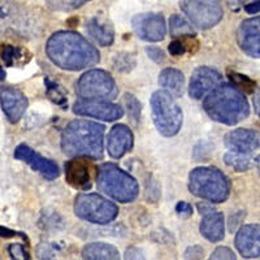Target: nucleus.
Masks as SVG:
<instances>
[{
    "mask_svg": "<svg viewBox=\"0 0 260 260\" xmlns=\"http://www.w3.org/2000/svg\"><path fill=\"white\" fill-rule=\"evenodd\" d=\"M48 59L64 71H82L94 67L101 53L87 39L74 31H57L47 41Z\"/></svg>",
    "mask_w": 260,
    "mask_h": 260,
    "instance_id": "1",
    "label": "nucleus"
},
{
    "mask_svg": "<svg viewBox=\"0 0 260 260\" xmlns=\"http://www.w3.org/2000/svg\"><path fill=\"white\" fill-rule=\"evenodd\" d=\"M106 127L87 120H74L61 134V148L72 157L86 156L103 159V138Z\"/></svg>",
    "mask_w": 260,
    "mask_h": 260,
    "instance_id": "2",
    "label": "nucleus"
},
{
    "mask_svg": "<svg viewBox=\"0 0 260 260\" xmlns=\"http://www.w3.org/2000/svg\"><path fill=\"white\" fill-rule=\"evenodd\" d=\"M203 108L212 120L225 125H236L250 113L245 92L231 83H220L203 102Z\"/></svg>",
    "mask_w": 260,
    "mask_h": 260,
    "instance_id": "3",
    "label": "nucleus"
},
{
    "mask_svg": "<svg viewBox=\"0 0 260 260\" xmlns=\"http://www.w3.org/2000/svg\"><path fill=\"white\" fill-rule=\"evenodd\" d=\"M189 190L198 198L211 203H222L229 198L231 183L226 176L213 167H199L189 176Z\"/></svg>",
    "mask_w": 260,
    "mask_h": 260,
    "instance_id": "4",
    "label": "nucleus"
},
{
    "mask_svg": "<svg viewBox=\"0 0 260 260\" xmlns=\"http://www.w3.org/2000/svg\"><path fill=\"white\" fill-rule=\"evenodd\" d=\"M96 185L102 192L120 203L133 202L139 194L138 182L112 162H106L96 172Z\"/></svg>",
    "mask_w": 260,
    "mask_h": 260,
    "instance_id": "5",
    "label": "nucleus"
},
{
    "mask_svg": "<svg viewBox=\"0 0 260 260\" xmlns=\"http://www.w3.org/2000/svg\"><path fill=\"white\" fill-rule=\"evenodd\" d=\"M151 111L155 126L164 137H173L182 126V111L168 91H156L151 96Z\"/></svg>",
    "mask_w": 260,
    "mask_h": 260,
    "instance_id": "6",
    "label": "nucleus"
},
{
    "mask_svg": "<svg viewBox=\"0 0 260 260\" xmlns=\"http://www.w3.org/2000/svg\"><path fill=\"white\" fill-rule=\"evenodd\" d=\"M76 92L81 99L90 101H112L118 90L115 80L108 72L92 69L81 76L76 85Z\"/></svg>",
    "mask_w": 260,
    "mask_h": 260,
    "instance_id": "7",
    "label": "nucleus"
},
{
    "mask_svg": "<svg viewBox=\"0 0 260 260\" xmlns=\"http://www.w3.org/2000/svg\"><path fill=\"white\" fill-rule=\"evenodd\" d=\"M74 213L94 224H110L117 217L118 208L99 194H80L74 202Z\"/></svg>",
    "mask_w": 260,
    "mask_h": 260,
    "instance_id": "8",
    "label": "nucleus"
},
{
    "mask_svg": "<svg viewBox=\"0 0 260 260\" xmlns=\"http://www.w3.org/2000/svg\"><path fill=\"white\" fill-rule=\"evenodd\" d=\"M181 9L199 29L207 30L222 18V9L213 0H182Z\"/></svg>",
    "mask_w": 260,
    "mask_h": 260,
    "instance_id": "9",
    "label": "nucleus"
},
{
    "mask_svg": "<svg viewBox=\"0 0 260 260\" xmlns=\"http://www.w3.org/2000/svg\"><path fill=\"white\" fill-rule=\"evenodd\" d=\"M73 112L80 116L94 117L103 121H116L124 115V110L118 104L110 101H90L81 99L73 104Z\"/></svg>",
    "mask_w": 260,
    "mask_h": 260,
    "instance_id": "10",
    "label": "nucleus"
},
{
    "mask_svg": "<svg viewBox=\"0 0 260 260\" xmlns=\"http://www.w3.org/2000/svg\"><path fill=\"white\" fill-rule=\"evenodd\" d=\"M137 36L143 41L160 42L167 34L166 20L160 13H142L132 21Z\"/></svg>",
    "mask_w": 260,
    "mask_h": 260,
    "instance_id": "11",
    "label": "nucleus"
},
{
    "mask_svg": "<svg viewBox=\"0 0 260 260\" xmlns=\"http://www.w3.org/2000/svg\"><path fill=\"white\" fill-rule=\"evenodd\" d=\"M15 159L21 160V161L26 162L36 172H39L42 176L47 180H55L60 176V169L57 164L53 160L43 157L42 155L37 154L36 151L29 147L27 145L21 143L16 147L15 154H13Z\"/></svg>",
    "mask_w": 260,
    "mask_h": 260,
    "instance_id": "12",
    "label": "nucleus"
},
{
    "mask_svg": "<svg viewBox=\"0 0 260 260\" xmlns=\"http://www.w3.org/2000/svg\"><path fill=\"white\" fill-rule=\"evenodd\" d=\"M237 41L246 55L260 59V16L243 21L237 32Z\"/></svg>",
    "mask_w": 260,
    "mask_h": 260,
    "instance_id": "13",
    "label": "nucleus"
},
{
    "mask_svg": "<svg viewBox=\"0 0 260 260\" xmlns=\"http://www.w3.org/2000/svg\"><path fill=\"white\" fill-rule=\"evenodd\" d=\"M91 162L86 159V156H77V159L71 160L65 164L67 182L74 189L82 191L91 189Z\"/></svg>",
    "mask_w": 260,
    "mask_h": 260,
    "instance_id": "14",
    "label": "nucleus"
},
{
    "mask_svg": "<svg viewBox=\"0 0 260 260\" xmlns=\"http://www.w3.org/2000/svg\"><path fill=\"white\" fill-rule=\"evenodd\" d=\"M27 98L15 87H3L0 90V106L9 122L16 124L24 116L27 108Z\"/></svg>",
    "mask_w": 260,
    "mask_h": 260,
    "instance_id": "15",
    "label": "nucleus"
},
{
    "mask_svg": "<svg viewBox=\"0 0 260 260\" xmlns=\"http://www.w3.org/2000/svg\"><path fill=\"white\" fill-rule=\"evenodd\" d=\"M221 82V74L208 67L195 69L189 83V94L192 99H201L207 92L212 91Z\"/></svg>",
    "mask_w": 260,
    "mask_h": 260,
    "instance_id": "16",
    "label": "nucleus"
},
{
    "mask_svg": "<svg viewBox=\"0 0 260 260\" xmlns=\"http://www.w3.org/2000/svg\"><path fill=\"white\" fill-rule=\"evenodd\" d=\"M134 137L132 130L124 124H117L111 129L107 139L108 154L113 159H120L133 148Z\"/></svg>",
    "mask_w": 260,
    "mask_h": 260,
    "instance_id": "17",
    "label": "nucleus"
},
{
    "mask_svg": "<svg viewBox=\"0 0 260 260\" xmlns=\"http://www.w3.org/2000/svg\"><path fill=\"white\" fill-rule=\"evenodd\" d=\"M236 247L243 257L260 256V225H245L236 236Z\"/></svg>",
    "mask_w": 260,
    "mask_h": 260,
    "instance_id": "18",
    "label": "nucleus"
},
{
    "mask_svg": "<svg viewBox=\"0 0 260 260\" xmlns=\"http://www.w3.org/2000/svg\"><path fill=\"white\" fill-rule=\"evenodd\" d=\"M224 143L232 151L251 154L260 148V133L251 129H236L225 136Z\"/></svg>",
    "mask_w": 260,
    "mask_h": 260,
    "instance_id": "19",
    "label": "nucleus"
},
{
    "mask_svg": "<svg viewBox=\"0 0 260 260\" xmlns=\"http://www.w3.org/2000/svg\"><path fill=\"white\" fill-rule=\"evenodd\" d=\"M199 229L206 240H208L210 242H220L221 240H224L225 236L224 215L221 212H216V211L206 213L202 219Z\"/></svg>",
    "mask_w": 260,
    "mask_h": 260,
    "instance_id": "20",
    "label": "nucleus"
},
{
    "mask_svg": "<svg viewBox=\"0 0 260 260\" xmlns=\"http://www.w3.org/2000/svg\"><path fill=\"white\" fill-rule=\"evenodd\" d=\"M86 31L98 45L103 46V47L111 46L115 41V30H113L112 25L99 17H92L91 20L87 21Z\"/></svg>",
    "mask_w": 260,
    "mask_h": 260,
    "instance_id": "21",
    "label": "nucleus"
},
{
    "mask_svg": "<svg viewBox=\"0 0 260 260\" xmlns=\"http://www.w3.org/2000/svg\"><path fill=\"white\" fill-rule=\"evenodd\" d=\"M159 85L166 91L173 95V96H182L183 89H185V77H183V73L175 68L164 69L159 76Z\"/></svg>",
    "mask_w": 260,
    "mask_h": 260,
    "instance_id": "22",
    "label": "nucleus"
},
{
    "mask_svg": "<svg viewBox=\"0 0 260 260\" xmlns=\"http://www.w3.org/2000/svg\"><path fill=\"white\" fill-rule=\"evenodd\" d=\"M82 257L89 260H115L120 259V252L113 245L104 242H94L82 248Z\"/></svg>",
    "mask_w": 260,
    "mask_h": 260,
    "instance_id": "23",
    "label": "nucleus"
},
{
    "mask_svg": "<svg viewBox=\"0 0 260 260\" xmlns=\"http://www.w3.org/2000/svg\"><path fill=\"white\" fill-rule=\"evenodd\" d=\"M224 161L228 167H231L237 172L248 171L255 164V159L251 154L232 150L224 155Z\"/></svg>",
    "mask_w": 260,
    "mask_h": 260,
    "instance_id": "24",
    "label": "nucleus"
},
{
    "mask_svg": "<svg viewBox=\"0 0 260 260\" xmlns=\"http://www.w3.org/2000/svg\"><path fill=\"white\" fill-rule=\"evenodd\" d=\"M45 85L46 94H47V96L50 98L51 101L59 107H61L62 110H67L68 108V98H67L65 90L62 89L61 86L48 77L45 78Z\"/></svg>",
    "mask_w": 260,
    "mask_h": 260,
    "instance_id": "25",
    "label": "nucleus"
},
{
    "mask_svg": "<svg viewBox=\"0 0 260 260\" xmlns=\"http://www.w3.org/2000/svg\"><path fill=\"white\" fill-rule=\"evenodd\" d=\"M169 26H171V36L175 38H180V37H189L194 36L195 31L191 27V25L187 22L185 18H182L178 15H173L169 20Z\"/></svg>",
    "mask_w": 260,
    "mask_h": 260,
    "instance_id": "26",
    "label": "nucleus"
},
{
    "mask_svg": "<svg viewBox=\"0 0 260 260\" xmlns=\"http://www.w3.org/2000/svg\"><path fill=\"white\" fill-rule=\"evenodd\" d=\"M0 55H2V59L6 62L7 67H15L18 62L22 60V61H27L25 60V51L20 47H15V46L6 45L2 47L0 50Z\"/></svg>",
    "mask_w": 260,
    "mask_h": 260,
    "instance_id": "27",
    "label": "nucleus"
},
{
    "mask_svg": "<svg viewBox=\"0 0 260 260\" xmlns=\"http://www.w3.org/2000/svg\"><path fill=\"white\" fill-rule=\"evenodd\" d=\"M228 78L233 82L237 89L241 90L245 94H252L255 91L256 83L251 78H248L247 76H243V74L233 71H228Z\"/></svg>",
    "mask_w": 260,
    "mask_h": 260,
    "instance_id": "28",
    "label": "nucleus"
},
{
    "mask_svg": "<svg viewBox=\"0 0 260 260\" xmlns=\"http://www.w3.org/2000/svg\"><path fill=\"white\" fill-rule=\"evenodd\" d=\"M124 103H125V108L127 110L129 118L134 122V124L137 125L139 122V120H141L142 106H141V103H139L138 99H137V98L132 94L124 95Z\"/></svg>",
    "mask_w": 260,
    "mask_h": 260,
    "instance_id": "29",
    "label": "nucleus"
},
{
    "mask_svg": "<svg viewBox=\"0 0 260 260\" xmlns=\"http://www.w3.org/2000/svg\"><path fill=\"white\" fill-rule=\"evenodd\" d=\"M136 67V60L129 53H120L115 59V68L118 72H130Z\"/></svg>",
    "mask_w": 260,
    "mask_h": 260,
    "instance_id": "30",
    "label": "nucleus"
},
{
    "mask_svg": "<svg viewBox=\"0 0 260 260\" xmlns=\"http://www.w3.org/2000/svg\"><path fill=\"white\" fill-rule=\"evenodd\" d=\"M8 252L12 259H17V260L18 259H21V260L30 259L29 254H27V251L25 250V247L22 245H20V243H12V245H9Z\"/></svg>",
    "mask_w": 260,
    "mask_h": 260,
    "instance_id": "31",
    "label": "nucleus"
},
{
    "mask_svg": "<svg viewBox=\"0 0 260 260\" xmlns=\"http://www.w3.org/2000/svg\"><path fill=\"white\" fill-rule=\"evenodd\" d=\"M186 51V46H185V43H183L182 41H180V39H176V41H173L171 45H169V52H171L172 56H182Z\"/></svg>",
    "mask_w": 260,
    "mask_h": 260,
    "instance_id": "32",
    "label": "nucleus"
},
{
    "mask_svg": "<svg viewBox=\"0 0 260 260\" xmlns=\"http://www.w3.org/2000/svg\"><path fill=\"white\" fill-rule=\"evenodd\" d=\"M211 259H236V255L228 247H217L211 255Z\"/></svg>",
    "mask_w": 260,
    "mask_h": 260,
    "instance_id": "33",
    "label": "nucleus"
},
{
    "mask_svg": "<svg viewBox=\"0 0 260 260\" xmlns=\"http://www.w3.org/2000/svg\"><path fill=\"white\" fill-rule=\"evenodd\" d=\"M146 52H147L148 57L154 60L155 62H162L166 60V53L162 52V50H160L159 47H154V46L146 47Z\"/></svg>",
    "mask_w": 260,
    "mask_h": 260,
    "instance_id": "34",
    "label": "nucleus"
},
{
    "mask_svg": "<svg viewBox=\"0 0 260 260\" xmlns=\"http://www.w3.org/2000/svg\"><path fill=\"white\" fill-rule=\"evenodd\" d=\"M203 247H201V246L198 245L191 246V247L187 248L186 252H185V257H186V259H203Z\"/></svg>",
    "mask_w": 260,
    "mask_h": 260,
    "instance_id": "35",
    "label": "nucleus"
},
{
    "mask_svg": "<svg viewBox=\"0 0 260 260\" xmlns=\"http://www.w3.org/2000/svg\"><path fill=\"white\" fill-rule=\"evenodd\" d=\"M176 211H177L178 215L181 217H183V219H187V217H190L192 215V207L189 203H186V202H180L176 206Z\"/></svg>",
    "mask_w": 260,
    "mask_h": 260,
    "instance_id": "36",
    "label": "nucleus"
},
{
    "mask_svg": "<svg viewBox=\"0 0 260 260\" xmlns=\"http://www.w3.org/2000/svg\"><path fill=\"white\" fill-rule=\"evenodd\" d=\"M0 237L2 238H12V237H21L22 240L27 241V237L25 236L24 233H20V232H16V231H11L8 228H4V226H0Z\"/></svg>",
    "mask_w": 260,
    "mask_h": 260,
    "instance_id": "37",
    "label": "nucleus"
},
{
    "mask_svg": "<svg viewBox=\"0 0 260 260\" xmlns=\"http://www.w3.org/2000/svg\"><path fill=\"white\" fill-rule=\"evenodd\" d=\"M245 11L250 15H255V13L260 12V0H252L245 4Z\"/></svg>",
    "mask_w": 260,
    "mask_h": 260,
    "instance_id": "38",
    "label": "nucleus"
},
{
    "mask_svg": "<svg viewBox=\"0 0 260 260\" xmlns=\"http://www.w3.org/2000/svg\"><path fill=\"white\" fill-rule=\"evenodd\" d=\"M87 2H90V0H64V4L67 6V9H76L82 7Z\"/></svg>",
    "mask_w": 260,
    "mask_h": 260,
    "instance_id": "39",
    "label": "nucleus"
},
{
    "mask_svg": "<svg viewBox=\"0 0 260 260\" xmlns=\"http://www.w3.org/2000/svg\"><path fill=\"white\" fill-rule=\"evenodd\" d=\"M142 256V252L139 251L138 248H129L126 252H125V259H141Z\"/></svg>",
    "mask_w": 260,
    "mask_h": 260,
    "instance_id": "40",
    "label": "nucleus"
},
{
    "mask_svg": "<svg viewBox=\"0 0 260 260\" xmlns=\"http://www.w3.org/2000/svg\"><path fill=\"white\" fill-rule=\"evenodd\" d=\"M254 107H255V112H256L257 116L260 117V90L255 94L254 96Z\"/></svg>",
    "mask_w": 260,
    "mask_h": 260,
    "instance_id": "41",
    "label": "nucleus"
},
{
    "mask_svg": "<svg viewBox=\"0 0 260 260\" xmlns=\"http://www.w3.org/2000/svg\"><path fill=\"white\" fill-rule=\"evenodd\" d=\"M6 77H7L6 71H4L3 67H2V65H0V82H2V81L6 80Z\"/></svg>",
    "mask_w": 260,
    "mask_h": 260,
    "instance_id": "42",
    "label": "nucleus"
},
{
    "mask_svg": "<svg viewBox=\"0 0 260 260\" xmlns=\"http://www.w3.org/2000/svg\"><path fill=\"white\" fill-rule=\"evenodd\" d=\"M255 164H256L257 173H259V176H260V155L256 157V159H255Z\"/></svg>",
    "mask_w": 260,
    "mask_h": 260,
    "instance_id": "43",
    "label": "nucleus"
}]
</instances>
